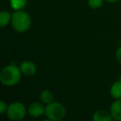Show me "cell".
Instances as JSON below:
<instances>
[{
    "label": "cell",
    "mask_w": 121,
    "mask_h": 121,
    "mask_svg": "<svg viewBox=\"0 0 121 121\" xmlns=\"http://www.w3.org/2000/svg\"><path fill=\"white\" fill-rule=\"evenodd\" d=\"M45 114L49 120L59 121L64 118L66 110L62 104L59 102H51L45 106Z\"/></svg>",
    "instance_id": "3957f363"
},
{
    "label": "cell",
    "mask_w": 121,
    "mask_h": 121,
    "mask_svg": "<svg viewBox=\"0 0 121 121\" xmlns=\"http://www.w3.org/2000/svg\"><path fill=\"white\" fill-rule=\"evenodd\" d=\"M45 107L44 106V105L40 102H34L31 105L29 106L28 108V112L30 114V115H31L34 118H37L40 117L45 113Z\"/></svg>",
    "instance_id": "5b68a950"
},
{
    "label": "cell",
    "mask_w": 121,
    "mask_h": 121,
    "mask_svg": "<svg viewBox=\"0 0 121 121\" xmlns=\"http://www.w3.org/2000/svg\"><path fill=\"white\" fill-rule=\"evenodd\" d=\"M21 69L14 64L4 67L0 72V82L2 84L12 86L17 84L21 80Z\"/></svg>",
    "instance_id": "6da1fadb"
},
{
    "label": "cell",
    "mask_w": 121,
    "mask_h": 121,
    "mask_svg": "<svg viewBox=\"0 0 121 121\" xmlns=\"http://www.w3.org/2000/svg\"><path fill=\"white\" fill-rule=\"evenodd\" d=\"M44 121H53V120H49V119H48V120H44Z\"/></svg>",
    "instance_id": "e0dca14e"
},
{
    "label": "cell",
    "mask_w": 121,
    "mask_h": 121,
    "mask_svg": "<svg viewBox=\"0 0 121 121\" xmlns=\"http://www.w3.org/2000/svg\"><path fill=\"white\" fill-rule=\"evenodd\" d=\"M104 0H88V5L91 8H98L103 4Z\"/></svg>",
    "instance_id": "4fadbf2b"
},
{
    "label": "cell",
    "mask_w": 121,
    "mask_h": 121,
    "mask_svg": "<svg viewBox=\"0 0 121 121\" xmlns=\"http://www.w3.org/2000/svg\"><path fill=\"white\" fill-rule=\"evenodd\" d=\"M40 100H41L42 103L45 104V105H48V104L53 102L54 100V95L49 90H44L41 93H40Z\"/></svg>",
    "instance_id": "30bf717a"
},
{
    "label": "cell",
    "mask_w": 121,
    "mask_h": 121,
    "mask_svg": "<svg viewBox=\"0 0 121 121\" xmlns=\"http://www.w3.org/2000/svg\"><path fill=\"white\" fill-rule=\"evenodd\" d=\"M7 109H8V106H7L6 103L3 100H0V115L7 112Z\"/></svg>",
    "instance_id": "5bb4252c"
},
{
    "label": "cell",
    "mask_w": 121,
    "mask_h": 121,
    "mask_svg": "<svg viewBox=\"0 0 121 121\" xmlns=\"http://www.w3.org/2000/svg\"><path fill=\"white\" fill-rule=\"evenodd\" d=\"M111 113L105 110H100L93 115V121H111Z\"/></svg>",
    "instance_id": "ba28073f"
},
{
    "label": "cell",
    "mask_w": 121,
    "mask_h": 121,
    "mask_svg": "<svg viewBox=\"0 0 121 121\" xmlns=\"http://www.w3.org/2000/svg\"><path fill=\"white\" fill-rule=\"evenodd\" d=\"M6 113L10 120L18 121L22 120L26 116V109L23 104L20 102H13L8 106Z\"/></svg>",
    "instance_id": "277c9868"
},
{
    "label": "cell",
    "mask_w": 121,
    "mask_h": 121,
    "mask_svg": "<svg viewBox=\"0 0 121 121\" xmlns=\"http://www.w3.org/2000/svg\"><path fill=\"white\" fill-rule=\"evenodd\" d=\"M27 0H10V6L15 11H21L26 7Z\"/></svg>",
    "instance_id": "7c38bea8"
},
{
    "label": "cell",
    "mask_w": 121,
    "mask_h": 121,
    "mask_svg": "<svg viewBox=\"0 0 121 121\" xmlns=\"http://www.w3.org/2000/svg\"><path fill=\"white\" fill-rule=\"evenodd\" d=\"M12 15L9 12L7 11H1L0 12V26H6L8 23L11 22Z\"/></svg>",
    "instance_id": "8fae6325"
},
{
    "label": "cell",
    "mask_w": 121,
    "mask_h": 121,
    "mask_svg": "<svg viewBox=\"0 0 121 121\" xmlns=\"http://www.w3.org/2000/svg\"><path fill=\"white\" fill-rule=\"evenodd\" d=\"M11 23L13 29L17 32H26L31 25V20L29 14L23 11H16L12 15Z\"/></svg>",
    "instance_id": "7a4b0ae2"
},
{
    "label": "cell",
    "mask_w": 121,
    "mask_h": 121,
    "mask_svg": "<svg viewBox=\"0 0 121 121\" xmlns=\"http://www.w3.org/2000/svg\"><path fill=\"white\" fill-rule=\"evenodd\" d=\"M116 121H120V120H116Z\"/></svg>",
    "instance_id": "ac0fdd59"
},
{
    "label": "cell",
    "mask_w": 121,
    "mask_h": 121,
    "mask_svg": "<svg viewBox=\"0 0 121 121\" xmlns=\"http://www.w3.org/2000/svg\"><path fill=\"white\" fill-rule=\"evenodd\" d=\"M116 59L121 64V46L119 48L118 51H117V53H116Z\"/></svg>",
    "instance_id": "9a60e30c"
},
{
    "label": "cell",
    "mask_w": 121,
    "mask_h": 121,
    "mask_svg": "<svg viewBox=\"0 0 121 121\" xmlns=\"http://www.w3.org/2000/svg\"><path fill=\"white\" fill-rule=\"evenodd\" d=\"M110 113L115 120L121 121V98L117 99L110 106Z\"/></svg>",
    "instance_id": "52a82bcc"
},
{
    "label": "cell",
    "mask_w": 121,
    "mask_h": 121,
    "mask_svg": "<svg viewBox=\"0 0 121 121\" xmlns=\"http://www.w3.org/2000/svg\"><path fill=\"white\" fill-rule=\"evenodd\" d=\"M110 95L115 99L121 98V81H118L112 85L110 88Z\"/></svg>",
    "instance_id": "9c48e42d"
},
{
    "label": "cell",
    "mask_w": 121,
    "mask_h": 121,
    "mask_svg": "<svg viewBox=\"0 0 121 121\" xmlns=\"http://www.w3.org/2000/svg\"><path fill=\"white\" fill-rule=\"evenodd\" d=\"M20 69H21L22 73L27 77L33 76L36 72V67L34 64V63L30 62V61H24L22 63Z\"/></svg>",
    "instance_id": "8992f818"
},
{
    "label": "cell",
    "mask_w": 121,
    "mask_h": 121,
    "mask_svg": "<svg viewBox=\"0 0 121 121\" xmlns=\"http://www.w3.org/2000/svg\"><path fill=\"white\" fill-rule=\"evenodd\" d=\"M105 1H108V2H116L118 0H105Z\"/></svg>",
    "instance_id": "2e32d148"
}]
</instances>
